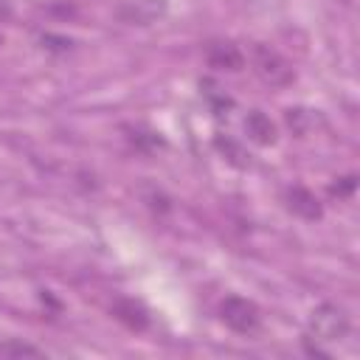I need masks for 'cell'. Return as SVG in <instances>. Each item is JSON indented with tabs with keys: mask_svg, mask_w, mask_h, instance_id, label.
I'll return each instance as SVG.
<instances>
[{
	"mask_svg": "<svg viewBox=\"0 0 360 360\" xmlns=\"http://www.w3.org/2000/svg\"><path fill=\"white\" fill-rule=\"evenodd\" d=\"M219 318L228 329H233L236 335H253L262 323V312L250 298L242 295H228L219 304Z\"/></svg>",
	"mask_w": 360,
	"mask_h": 360,
	"instance_id": "3957f363",
	"label": "cell"
},
{
	"mask_svg": "<svg viewBox=\"0 0 360 360\" xmlns=\"http://www.w3.org/2000/svg\"><path fill=\"white\" fill-rule=\"evenodd\" d=\"M11 17V6H8V0H0V20H8Z\"/></svg>",
	"mask_w": 360,
	"mask_h": 360,
	"instance_id": "7c38bea8",
	"label": "cell"
},
{
	"mask_svg": "<svg viewBox=\"0 0 360 360\" xmlns=\"http://www.w3.org/2000/svg\"><path fill=\"white\" fill-rule=\"evenodd\" d=\"M0 352L3 354H34V357L42 354L37 346H28V343H0Z\"/></svg>",
	"mask_w": 360,
	"mask_h": 360,
	"instance_id": "30bf717a",
	"label": "cell"
},
{
	"mask_svg": "<svg viewBox=\"0 0 360 360\" xmlns=\"http://www.w3.org/2000/svg\"><path fill=\"white\" fill-rule=\"evenodd\" d=\"M354 186H357V180L349 174V177H343V183L332 186V194H338V197H346V194H352V191H354Z\"/></svg>",
	"mask_w": 360,
	"mask_h": 360,
	"instance_id": "8fae6325",
	"label": "cell"
},
{
	"mask_svg": "<svg viewBox=\"0 0 360 360\" xmlns=\"http://www.w3.org/2000/svg\"><path fill=\"white\" fill-rule=\"evenodd\" d=\"M112 315L124 323V326H129V329H135V332H143L146 326H149V312H146V307L141 304V301H135V298H115L112 301Z\"/></svg>",
	"mask_w": 360,
	"mask_h": 360,
	"instance_id": "5b68a950",
	"label": "cell"
},
{
	"mask_svg": "<svg viewBox=\"0 0 360 360\" xmlns=\"http://www.w3.org/2000/svg\"><path fill=\"white\" fill-rule=\"evenodd\" d=\"M349 335V315L338 304H321L309 315V338L315 343H335Z\"/></svg>",
	"mask_w": 360,
	"mask_h": 360,
	"instance_id": "7a4b0ae2",
	"label": "cell"
},
{
	"mask_svg": "<svg viewBox=\"0 0 360 360\" xmlns=\"http://www.w3.org/2000/svg\"><path fill=\"white\" fill-rule=\"evenodd\" d=\"M214 143H217V149L228 158V163H233V166H239V169H245V166L250 163V155H248L233 138H228V135H217Z\"/></svg>",
	"mask_w": 360,
	"mask_h": 360,
	"instance_id": "9c48e42d",
	"label": "cell"
},
{
	"mask_svg": "<svg viewBox=\"0 0 360 360\" xmlns=\"http://www.w3.org/2000/svg\"><path fill=\"white\" fill-rule=\"evenodd\" d=\"M208 65L217 70H242L245 68V53L233 42H214L205 53Z\"/></svg>",
	"mask_w": 360,
	"mask_h": 360,
	"instance_id": "8992f818",
	"label": "cell"
},
{
	"mask_svg": "<svg viewBox=\"0 0 360 360\" xmlns=\"http://www.w3.org/2000/svg\"><path fill=\"white\" fill-rule=\"evenodd\" d=\"M245 132H248V138H250L253 143H259V146H270V143H276V138H278L276 124H273L262 110H250V112H248V118H245Z\"/></svg>",
	"mask_w": 360,
	"mask_h": 360,
	"instance_id": "ba28073f",
	"label": "cell"
},
{
	"mask_svg": "<svg viewBox=\"0 0 360 360\" xmlns=\"http://www.w3.org/2000/svg\"><path fill=\"white\" fill-rule=\"evenodd\" d=\"M163 8H166L163 0H127V3L118 8V14H121V20H127V22L146 25V22H152L155 17H160Z\"/></svg>",
	"mask_w": 360,
	"mask_h": 360,
	"instance_id": "52a82bcc",
	"label": "cell"
},
{
	"mask_svg": "<svg viewBox=\"0 0 360 360\" xmlns=\"http://www.w3.org/2000/svg\"><path fill=\"white\" fill-rule=\"evenodd\" d=\"M287 208H290L295 217L307 219V222H315V219L323 217V205H321L318 197H315L309 188H304V186L287 188Z\"/></svg>",
	"mask_w": 360,
	"mask_h": 360,
	"instance_id": "277c9868",
	"label": "cell"
},
{
	"mask_svg": "<svg viewBox=\"0 0 360 360\" xmlns=\"http://www.w3.org/2000/svg\"><path fill=\"white\" fill-rule=\"evenodd\" d=\"M250 65L253 73L267 84V87H287L295 82V70L292 65L270 45H253L250 51Z\"/></svg>",
	"mask_w": 360,
	"mask_h": 360,
	"instance_id": "6da1fadb",
	"label": "cell"
},
{
	"mask_svg": "<svg viewBox=\"0 0 360 360\" xmlns=\"http://www.w3.org/2000/svg\"><path fill=\"white\" fill-rule=\"evenodd\" d=\"M0 45H3V37H0Z\"/></svg>",
	"mask_w": 360,
	"mask_h": 360,
	"instance_id": "4fadbf2b",
	"label": "cell"
}]
</instances>
